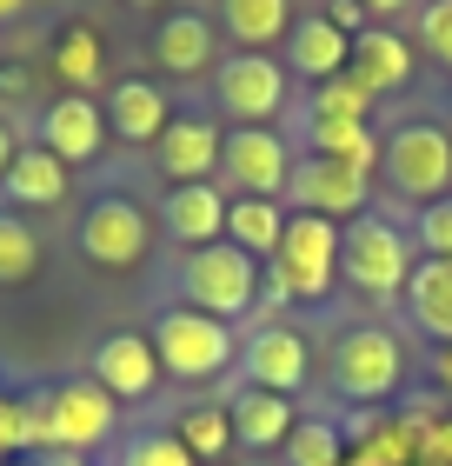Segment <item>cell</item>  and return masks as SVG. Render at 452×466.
<instances>
[{
    "label": "cell",
    "mask_w": 452,
    "mask_h": 466,
    "mask_svg": "<svg viewBox=\"0 0 452 466\" xmlns=\"http://www.w3.org/2000/svg\"><path fill=\"white\" fill-rule=\"evenodd\" d=\"M27 407H34V453H47V460H87L120 427V400L106 387H94V373L34 387Z\"/></svg>",
    "instance_id": "6da1fadb"
},
{
    "label": "cell",
    "mask_w": 452,
    "mask_h": 466,
    "mask_svg": "<svg viewBox=\"0 0 452 466\" xmlns=\"http://www.w3.org/2000/svg\"><path fill=\"white\" fill-rule=\"evenodd\" d=\"M379 174L406 207H433L452 194V127L406 120L379 140Z\"/></svg>",
    "instance_id": "7a4b0ae2"
},
{
    "label": "cell",
    "mask_w": 452,
    "mask_h": 466,
    "mask_svg": "<svg viewBox=\"0 0 452 466\" xmlns=\"http://www.w3.org/2000/svg\"><path fill=\"white\" fill-rule=\"evenodd\" d=\"M266 280H273L279 300H306V307H319V300L339 287V220L286 214L279 253L266 260Z\"/></svg>",
    "instance_id": "3957f363"
},
{
    "label": "cell",
    "mask_w": 452,
    "mask_h": 466,
    "mask_svg": "<svg viewBox=\"0 0 452 466\" xmlns=\"http://www.w3.org/2000/svg\"><path fill=\"white\" fill-rule=\"evenodd\" d=\"M406 273H413V240L386 214H359V220L339 227V280L359 300H399Z\"/></svg>",
    "instance_id": "277c9868"
},
{
    "label": "cell",
    "mask_w": 452,
    "mask_h": 466,
    "mask_svg": "<svg viewBox=\"0 0 452 466\" xmlns=\"http://www.w3.org/2000/svg\"><path fill=\"white\" fill-rule=\"evenodd\" d=\"M266 273L253 253H240L233 240H213V247H193L180 260V307L193 313H213V320H240V313L260 300Z\"/></svg>",
    "instance_id": "5b68a950"
},
{
    "label": "cell",
    "mask_w": 452,
    "mask_h": 466,
    "mask_svg": "<svg viewBox=\"0 0 452 466\" xmlns=\"http://www.w3.org/2000/svg\"><path fill=\"white\" fill-rule=\"evenodd\" d=\"M146 340L160 353V373H174V380H213V373H226L233 360H240L233 327L213 320V313H193V307H166L160 320L146 327Z\"/></svg>",
    "instance_id": "8992f818"
},
{
    "label": "cell",
    "mask_w": 452,
    "mask_h": 466,
    "mask_svg": "<svg viewBox=\"0 0 452 466\" xmlns=\"http://www.w3.org/2000/svg\"><path fill=\"white\" fill-rule=\"evenodd\" d=\"M406 380V347L393 327H347L333 347V393L353 407H379Z\"/></svg>",
    "instance_id": "52a82bcc"
},
{
    "label": "cell",
    "mask_w": 452,
    "mask_h": 466,
    "mask_svg": "<svg viewBox=\"0 0 452 466\" xmlns=\"http://www.w3.org/2000/svg\"><path fill=\"white\" fill-rule=\"evenodd\" d=\"M220 174L233 187V200H279L293 180V147L273 127H233L220 147Z\"/></svg>",
    "instance_id": "ba28073f"
},
{
    "label": "cell",
    "mask_w": 452,
    "mask_h": 466,
    "mask_svg": "<svg viewBox=\"0 0 452 466\" xmlns=\"http://www.w3.org/2000/svg\"><path fill=\"white\" fill-rule=\"evenodd\" d=\"M80 253H87L94 267L106 273H126L146 260V247H154V227H146V207H134L126 194H100L87 214H80Z\"/></svg>",
    "instance_id": "9c48e42d"
},
{
    "label": "cell",
    "mask_w": 452,
    "mask_h": 466,
    "mask_svg": "<svg viewBox=\"0 0 452 466\" xmlns=\"http://www.w3.org/2000/svg\"><path fill=\"white\" fill-rule=\"evenodd\" d=\"M286 194L299 214H319V220H359L366 214V200H373V174L366 167H347V160H326V154H306V160H293V180H286Z\"/></svg>",
    "instance_id": "30bf717a"
},
{
    "label": "cell",
    "mask_w": 452,
    "mask_h": 466,
    "mask_svg": "<svg viewBox=\"0 0 452 466\" xmlns=\"http://www.w3.org/2000/svg\"><path fill=\"white\" fill-rule=\"evenodd\" d=\"M213 100H220L226 120L240 127H266L279 107H286V67L273 54H233L213 67Z\"/></svg>",
    "instance_id": "8fae6325"
},
{
    "label": "cell",
    "mask_w": 452,
    "mask_h": 466,
    "mask_svg": "<svg viewBox=\"0 0 452 466\" xmlns=\"http://www.w3.org/2000/svg\"><path fill=\"white\" fill-rule=\"evenodd\" d=\"M240 367H246V387H266V393L293 400L299 387H306V373H313V347H306L299 327L266 320V327H253L240 340Z\"/></svg>",
    "instance_id": "7c38bea8"
},
{
    "label": "cell",
    "mask_w": 452,
    "mask_h": 466,
    "mask_svg": "<svg viewBox=\"0 0 452 466\" xmlns=\"http://www.w3.org/2000/svg\"><path fill=\"white\" fill-rule=\"evenodd\" d=\"M220 120H166V134L154 140V167L166 174V187H200V180H220Z\"/></svg>",
    "instance_id": "4fadbf2b"
},
{
    "label": "cell",
    "mask_w": 452,
    "mask_h": 466,
    "mask_svg": "<svg viewBox=\"0 0 452 466\" xmlns=\"http://www.w3.org/2000/svg\"><path fill=\"white\" fill-rule=\"evenodd\" d=\"M94 387H106L114 400H154L160 393V353L146 333H106V340L94 347Z\"/></svg>",
    "instance_id": "5bb4252c"
},
{
    "label": "cell",
    "mask_w": 452,
    "mask_h": 466,
    "mask_svg": "<svg viewBox=\"0 0 452 466\" xmlns=\"http://www.w3.org/2000/svg\"><path fill=\"white\" fill-rule=\"evenodd\" d=\"M226 413H233V447H240L246 460L286 453V440H293V427H299L293 400H286V393H266V387H240V393L226 400Z\"/></svg>",
    "instance_id": "9a60e30c"
},
{
    "label": "cell",
    "mask_w": 452,
    "mask_h": 466,
    "mask_svg": "<svg viewBox=\"0 0 452 466\" xmlns=\"http://www.w3.org/2000/svg\"><path fill=\"white\" fill-rule=\"evenodd\" d=\"M40 147H47L54 160H67V167L94 160L100 147H106V114H100V100H87V94L47 100V107H40Z\"/></svg>",
    "instance_id": "2e32d148"
},
{
    "label": "cell",
    "mask_w": 452,
    "mask_h": 466,
    "mask_svg": "<svg viewBox=\"0 0 452 466\" xmlns=\"http://www.w3.org/2000/svg\"><path fill=\"white\" fill-rule=\"evenodd\" d=\"M347 74H353L373 100L399 94V87H413V40L393 34V27H359V34H353V60H347Z\"/></svg>",
    "instance_id": "e0dca14e"
},
{
    "label": "cell",
    "mask_w": 452,
    "mask_h": 466,
    "mask_svg": "<svg viewBox=\"0 0 452 466\" xmlns=\"http://www.w3.org/2000/svg\"><path fill=\"white\" fill-rule=\"evenodd\" d=\"M154 67H166L174 80L213 74L220 67V34H213L206 14H166L154 27Z\"/></svg>",
    "instance_id": "ac0fdd59"
},
{
    "label": "cell",
    "mask_w": 452,
    "mask_h": 466,
    "mask_svg": "<svg viewBox=\"0 0 452 466\" xmlns=\"http://www.w3.org/2000/svg\"><path fill=\"white\" fill-rule=\"evenodd\" d=\"M160 227L174 233V240L193 253V247H213L226 240V194L220 180H200V187H166L160 200Z\"/></svg>",
    "instance_id": "d6986e66"
},
{
    "label": "cell",
    "mask_w": 452,
    "mask_h": 466,
    "mask_svg": "<svg viewBox=\"0 0 452 466\" xmlns=\"http://www.w3.org/2000/svg\"><path fill=\"white\" fill-rule=\"evenodd\" d=\"M100 114H106V134H120L126 147H154L166 134V120H174V114H166V94L146 74L114 80V94L100 100Z\"/></svg>",
    "instance_id": "ffe728a7"
},
{
    "label": "cell",
    "mask_w": 452,
    "mask_h": 466,
    "mask_svg": "<svg viewBox=\"0 0 452 466\" xmlns=\"http://www.w3.org/2000/svg\"><path fill=\"white\" fill-rule=\"evenodd\" d=\"M399 300H406V320H413L419 340L452 347V260H413Z\"/></svg>",
    "instance_id": "44dd1931"
},
{
    "label": "cell",
    "mask_w": 452,
    "mask_h": 466,
    "mask_svg": "<svg viewBox=\"0 0 452 466\" xmlns=\"http://www.w3.org/2000/svg\"><path fill=\"white\" fill-rule=\"evenodd\" d=\"M347 60H353V34H339L326 14H306V20H293V34H286V67L299 80H339L347 74Z\"/></svg>",
    "instance_id": "7402d4cb"
},
{
    "label": "cell",
    "mask_w": 452,
    "mask_h": 466,
    "mask_svg": "<svg viewBox=\"0 0 452 466\" xmlns=\"http://www.w3.org/2000/svg\"><path fill=\"white\" fill-rule=\"evenodd\" d=\"M47 67L60 74V87H67V94H87L94 100V87L106 80V40L87 27V20H60L54 40H47Z\"/></svg>",
    "instance_id": "603a6c76"
},
{
    "label": "cell",
    "mask_w": 452,
    "mask_h": 466,
    "mask_svg": "<svg viewBox=\"0 0 452 466\" xmlns=\"http://www.w3.org/2000/svg\"><path fill=\"white\" fill-rule=\"evenodd\" d=\"M67 160H54L47 154V147H20V154H14V167H7V180H0V194H7L14 200V214H20V207H60V200H67Z\"/></svg>",
    "instance_id": "cb8c5ba5"
},
{
    "label": "cell",
    "mask_w": 452,
    "mask_h": 466,
    "mask_svg": "<svg viewBox=\"0 0 452 466\" xmlns=\"http://www.w3.org/2000/svg\"><path fill=\"white\" fill-rule=\"evenodd\" d=\"M220 27L226 40H240V54H266L293 34V0H220Z\"/></svg>",
    "instance_id": "d4e9b609"
},
{
    "label": "cell",
    "mask_w": 452,
    "mask_h": 466,
    "mask_svg": "<svg viewBox=\"0 0 452 466\" xmlns=\"http://www.w3.org/2000/svg\"><path fill=\"white\" fill-rule=\"evenodd\" d=\"M279 233H286V207L279 200H226V240L253 253L260 267L279 253Z\"/></svg>",
    "instance_id": "484cf974"
},
{
    "label": "cell",
    "mask_w": 452,
    "mask_h": 466,
    "mask_svg": "<svg viewBox=\"0 0 452 466\" xmlns=\"http://www.w3.org/2000/svg\"><path fill=\"white\" fill-rule=\"evenodd\" d=\"M306 154H326V160H347V167H379V140L366 120H306Z\"/></svg>",
    "instance_id": "4316f807"
},
{
    "label": "cell",
    "mask_w": 452,
    "mask_h": 466,
    "mask_svg": "<svg viewBox=\"0 0 452 466\" xmlns=\"http://www.w3.org/2000/svg\"><path fill=\"white\" fill-rule=\"evenodd\" d=\"M174 433H180V447L193 460H226L233 453V413H226V400H193V407L174 420Z\"/></svg>",
    "instance_id": "83f0119b"
},
{
    "label": "cell",
    "mask_w": 452,
    "mask_h": 466,
    "mask_svg": "<svg viewBox=\"0 0 452 466\" xmlns=\"http://www.w3.org/2000/svg\"><path fill=\"white\" fill-rule=\"evenodd\" d=\"M40 260H47V247H40V233L14 214V207H0V293H14V287H27Z\"/></svg>",
    "instance_id": "f1b7e54d"
},
{
    "label": "cell",
    "mask_w": 452,
    "mask_h": 466,
    "mask_svg": "<svg viewBox=\"0 0 452 466\" xmlns=\"http://www.w3.org/2000/svg\"><path fill=\"white\" fill-rule=\"evenodd\" d=\"M114 466H200V460L180 447L174 427H146V433H126V440H120Z\"/></svg>",
    "instance_id": "f546056e"
},
{
    "label": "cell",
    "mask_w": 452,
    "mask_h": 466,
    "mask_svg": "<svg viewBox=\"0 0 452 466\" xmlns=\"http://www.w3.org/2000/svg\"><path fill=\"white\" fill-rule=\"evenodd\" d=\"M366 114H373V94H366L353 74L319 80L313 100H306V120H366Z\"/></svg>",
    "instance_id": "4dcf8cb0"
},
{
    "label": "cell",
    "mask_w": 452,
    "mask_h": 466,
    "mask_svg": "<svg viewBox=\"0 0 452 466\" xmlns=\"http://www.w3.org/2000/svg\"><path fill=\"white\" fill-rule=\"evenodd\" d=\"M339 453H347V440H339L333 420H299L293 440H286V460L293 466H339Z\"/></svg>",
    "instance_id": "1f68e13d"
},
{
    "label": "cell",
    "mask_w": 452,
    "mask_h": 466,
    "mask_svg": "<svg viewBox=\"0 0 452 466\" xmlns=\"http://www.w3.org/2000/svg\"><path fill=\"white\" fill-rule=\"evenodd\" d=\"M34 453V407L27 393H0V460H27Z\"/></svg>",
    "instance_id": "d6a6232c"
},
{
    "label": "cell",
    "mask_w": 452,
    "mask_h": 466,
    "mask_svg": "<svg viewBox=\"0 0 452 466\" xmlns=\"http://www.w3.org/2000/svg\"><path fill=\"white\" fill-rule=\"evenodd\" d=\"M413 240H419V260H452V194L433 200V207H419Z\"/></svg>",
    "instance_id": "836d02e7"
},
{
    "label": "cell",
    "mask_w": 452,
    "mask_h": 466,
    "mask_svg": "<svg viewBox=\"0 0 452 466\" xmlns=\"http://www.w3.org/2000/svg\"><path fill=\"white\" fill-rule=\"evenodd\" d=\"M419 47L452 74V0H419Z\"/></svg>",
    "instance_id": "e575fe53"
},
{
    "label": "cell",
    "mask_w": 452,
    "mask_h": 466,
    "mask_svg": "<svg viewBox=\"0 0 452 466\" xmlns=\"http://www.w3.org/2000/svg\"><path fill=\"white\" fill-rule=\"evenodd\" d=\"M319 14H326V20H333L339 34H359V27H373V20H366V7H359V0H326V7H319Z\"/></svg>",
    "instance_id": "d590c367"
},
{
    "label": "cell",
    "mask_w": 452,
    "mask_h": 466,
    "mask_svg": "<svg viewBox=\"0 0 452 466\" xmlns=\"http://www.w3.org/2000/svg\"><path fill=\"white\" fill-rule=\"evenodd\" d=\"M419 460H439V466H452V420H446V427H426V447H419Z\"/></svg>",
    "instance_id": "8d00e7d4"
},
{
    "label": "cell",
    "mask_w": 452,
    "mask_h": 466,
    "mask_svg": "<svg viewBox=\"0 0 452 466\" xmlns=\"http://www.w3.org/2000/svg\"><path fill=\"white\" fill-rule=\"evenodd\" d=\"M359 7H366V20H373V27H386V14H406L413 0H359Z\"/></svg>",
    "instance_id": "74e56055"
},
{
    "label": "cell",
    "mask_w": 452,
    "mask_h": 466,
    "mask_svg": "<svg viewBox=\"0 0 452 466\" xmlns=\"http://www.w3.org/2000/svg\"><path fill=\"white\" fill-rule=\"evenodd\" d=\"M14 154H20V147H14V134H7V120H0V180H7V167H14Z\"/></svg>",
    "instance_id": "f35d334b"
},
{
    "label": "cell",
    "mask_w": 452,
    "mask_h": 466,
    "mask_svg": "<svg viewBox=\"0 0 452 466\" xmlns=\"http://www.w3.org/2000/svg\"><path fill=\"white\" fill-rule=\"evenodd\" d=\"M433 373H439V387H446V400H452V347H439V360H433Z\"/></svg>",
    "instance_id": "ab89813d"
},
{
    "label": "cell",
    "mask_w": 452,
    "mask_h": 466,
    "mask_svg": "<svg viewBox=\"0 0 452 466\" xmlns=\"http://www.w3.org/2000/svg\"><path fill=\"white\" fill-rule=\"evenodd\" d=\"M27 14V0H0V27H7V20H20Z\"/></svg>",
    "instance_id": "60d3db41"
},
{
    "label": "cell",
    "mask_w": 452,
    "mask_h": 466,
    "mask_svg": "<svg viewBox=\"0 0 452 466\" xmlns=\"http://www.w3.org/2000/svg\"><path fill=\"white\" fill-rule=\"evenodd\" d=\"M0 466H47V460H0Z\"/></svg>",
    "instance_id": "b9f144b4"
},
{
    "label": "cell",
    "mask_w": 452,
    "mask_h": 466,
    "mask_svg": "<svg viewBox=\"0 0 452 466\" xmlns=\"http://www.w3.org/2000/svg\"><path fill=\"white\" fill-rule=\"evenodd\" d=\"M126 7H166V0H126Z\"/></svg>",
    "instance_id": "7bdbcfd3"
},
{
    "label": "cell",
    "mask_w": 452,
    "mask_h": 466,
    "mask_svg": "<svg viewBox=\"0 0 452 466\" xmlns=\"http://www.w3.org/2000/svg\"><path fill=\"white\" fill-rule=\"evenodd\" d=\"M47 466H87V460H47Z\"/></svg>",
    "instance_id": "ee69618b"
},
{
    "label": "cell",
    "mask_w": 452,
    "mask_h": 466,
    "mask_svg": "<svg viewBox=\"0 0 452 466\" xmlns=\"http://www.w3.org/2000/svg\"><path fill=\"white\" fill-rule=\"evenodd\" d=\"M233 466H266V460H233Z\"/></svg>",
    "instance_id": "f6af8a7d"
},
{
    "label": "cell",
    "mask_w": 452,
    "mask_h": 466,
    "mask_svg": "<svg viewBox=\"0 0 452 466\" xmlns=\"http://www.w3.org/2000/svg\"><path fill=\"white\" fill-rule=\"evenodd\" d=\"M419 466H439V460H419Z\"/></svg>",
    "instance_id": "bcb514c9"
}]
</instances>
